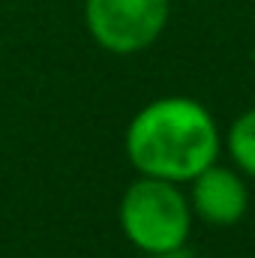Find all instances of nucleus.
I'll use <instances>...</instances> for the list:
<instances>
[{
    "mask_svg": "<svg viewBox=\"0 0 255 258\" xmlns=\"http://www.w3.org/2000/svg\"><path fill=\"white\" fill-rule=\"evenodd\" d=\"M120 231L144 255L186 246L192 231L189 198L177 183L141 174L120 198Z\"/></svg>",
    "mask_w": 255,
    "mask_h": 258,
    "instance_id": "nucleus-2",
    "label": "nucleus"
},
{
    "mask_svg": "<svg viewBox=\"0 0 255 258\" xmlns=\"http://www.w3.org/2000/svg\"><path fill=\"white\" fill-rule=\"evenodd\" d=\"M171 0H84V24L93 42L111 54H135L159 39Z\"/></svg>",
    "mask_w": 255,
    "mask_h": 258,
    "instance_id": "nucleus-3",
    "label": "nucleus"
},
{
    "mask_svg": "<svg viewBox=\"0 0 255 258\" xmlns=\"http://www.w3.org/2000/svg\"><path fill=\"white\" fill-rule=\"evenodd\" d=\"M252 63H255V42H252Z\"/></svg>",
    "mask_w": 255,
    "mask_h": 258,
    "instance_id": "nucleus-7",
    "label": "nucleus"
},
{
    "mask_svg": "<svg viewBox=\"0 0 255 258\" xmlns=\"http://www.w3.org/2000/svg\"><path fill=\"white\" fill-rule=\"evenodd\" d=\"M147 258H192L186 252V246H177V249H168V252H156V255H147Z\"/></svg>",
    "mask_w": 255,
    "mask_h": 258,
    "instance_id": "nucleus-6",
    "label": "nucleus"
},
{
    "mask_svg": "<svg viewBox=\"0 0 255 258\" xmlns=\"http://www.w3.org/2000/svg\"><path fill=\"white\" fill-rule=\"evenodd\" d=\"M189 183L192 213L198 219H204L207 225H216V228L234 225L249 207V189H246L243 174L237 168H225L219 162H210Z\"/></svg>",
    "mask_w": 255,
    "mask_h": 258,
    "instance_id": "nucleus-4",
    "label": "nucleus"
},
{
    "mask_svg": "<svg viewBox=\"0 0 255 258\" xmlns=\"http://www.w3.org/2000/svg\"><path fill=\"white\" fill-rule=\"evenodd\" d=\"M225 147L234 159V168L255 180V108L243 111L225 135Z\"/></svg>",
    "mask_w": 255,
    "mask_h": 258,
    "instance_id": "nucleus-5",
    "label": "nucleus"
},
{
    "mask_svg": "<svg viewBox=\"0 0 255 258\" xmlns=\"http://www.w3.org/2000/svg\"><path fill=\"white\" fill-rule=\"evenodd\" d=\"M126 156L138 174L189 183L219 156V126L192 96H162L138 108L126 129Z\"/></svg>",
    "mask_w": 255,
    "mask_h": 258,
    "instance_id": "nucleus-1",
    "label": "nucleus"
}]
</instances>
